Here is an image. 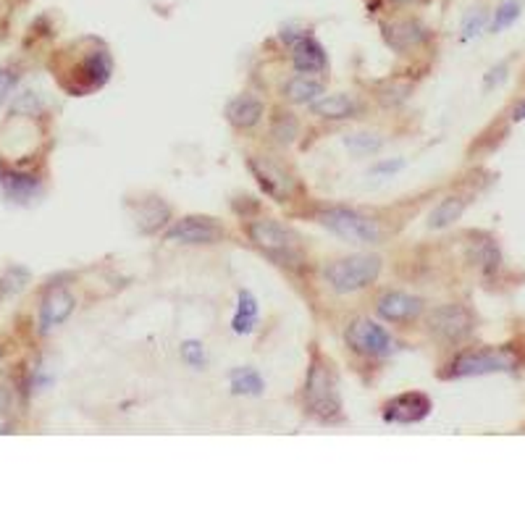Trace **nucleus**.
I'll return each instance as SVG.
<instances>
[{
  "label": "nucleus",
  "instance_id": "nucleus-1",
  "mask_svg": "<svg viewBox=\"0 0 525 525\" xmlns=\"http://www.w3.org/2000/svg\"><path fill=\"white\" fill-rule=\"evenodd\" d=\"M305 405L321 420H339L342 417V397H339V381L333 373V365L326 358L315 355L307 370L305 384Z\"/></svg>",
  "mask_w": 525,
  "mask_h": 525
},
{
  "label": "nucleus",
  "instance_id": "nucleus-2",
  "mask_svg": "<svg viewBox=\"0 0 525 525\" xmlns=\"http://www.w3.org/2000/svg\"><path fill=\"white\" fill-rule=\"evenodd\" d=\"M249 239L255 242V248L266 252L274 263L278 266H289L297 268L303 263V248L297 242V237L284 229L281 223L271 221V219H260L248 226Z\"/></svg>",
  "mask_w": 525,
  "mask_h": 525
},
{
  "label": "nucleus",
  "instance_id": "nucleus-3",
  "mask_svg": "<svg viewBox=\"0 0 525 525\" xmlns=\"http://www.w3.org/2000/svg\"><path fill=\"white\" fill-rule=\"evenodd\" d=\"M381 274V258L376 255H350L342 260H333L326 268V281L332 284L333 292L350 295L370 286Z\"/></svg>",
  "mask_w": 525,
  "mask_h": 525
},
{
  "label": "nucleus",
  "instance_id": "nucleus-4",
  "mask_svg": "<svg viewBox=\"0 0 525 525\" xmlns=\"http://www.w3.org/2000/svg\"><path fill=\"white\" fill-rule=\"evenodd\" d=\"M332 234L352 242V245H379L381 242V229L379 223L368 216H362L352 208H329L318 216Z\"/></svg>",
  "mask_w": 525,
  "mask_h": 525
},
{
  "label": "nucleus",
  "instance_id": "nucleus-5",
  "mask_svg": "<svg viewBox=\"0 0 525 525\" xmlns=\"http://www.w3.org/2000/svg\"><path fill=\"white\" fill-rule=\"evenodd\" d=\"M347 344L365 358H381V355H389L394 350L391 333L384 326H379L376 321H370V318H358V321L350 323Z\"/></svg>",
  "mask_w": 525,
  "mask_h": 525
},
{
  "label": "nucleus",
  "instance_id": "nucleus-6",
  "mask_svg": "<svg viewBox=\"0 0 525 525\" xmlns=\"http://www.w3.org/2000/svg\"><path fill=\"white\" fill-rule=\"evenodd\" d=\"M428 326H431V333L439 336L442 342L457 344L463 339H468L473 332V315L463 305H444L431 313Z\"/></svg>",
  "mask_w": 525,
  "mask_h": 525
},
{
  "label": "nucleus",
  "instance_id": "nucleus-7",
  "mask_svg": "<svg viewBox=\"0 0 525 525\" xmlns=\"http://www.w3.org/2000/svg\"><path fill=\"white\" fill-rule=\"evenodd\" d=\"M512 360L504 352H494V350H478V352H463L460 358L449 365V376L452 379H470V376H489V373H499V370H510Z\"/></svg>",
  "mask_w": 525,
  "mask_h": 525
},
{
  "label": "nucleus",
  "instance_id": "nucleus-8",
  "mask_svg": "<svg viewBox=\"0 0 525 525\" xmlns=\"http://www.w3.org/2000/svg\"><path fill=\"white\" fill-rule=\"evenodd\" d=\"M221 237V226L205 216H187L166 231L168 242H176V245H213Z\"/></svg>",
  "mask_w": 525,
  "mask_h": 525
},
{
  "label": "nucleus",
  "instance_id": "nucleus-9",
  "mask_svg": "<svg viewBox=\"0 0 525 525\" xmlns=\"http://www.w3.org/2000/svg\"><path fill=\"white\" fill-rule=\"evenodd\" d=\"M248 166L255 173L258 184L263 187V192L271 194L278 202H284L292 194V190H295V179L281 166L271 164L268 158H249Z\"/></svg>",
  "mask_w": 525,
  "mask_h": 525
},
{
  "label": "nucleus",
  "instance_id": "nucleus-10",
  "mask_svg": "<svg viewBox=\"0 0 525 525\" xmlns=\"http://www.w3.org/2000/svg\"><path fill=\"white\" fill-rule=\"evenodd\" d=\"M434 410L431 399L423 391H408L394 397L391 402H387L384 408V420L389 423H420L423 417H428V413Z\"/></svg>",
  "mask_w": 525,
  "mask_h": 525
},
{
  "label": "nucleus",
  "instance_id": "nucleus-11",
  "mask_svg": "<svg viewBox=\"0 0 525 525\" xmlns=\"http://www.w3.org/2000/svg\"><path fill=\"white\" fill-rule=\"evenodd\" d=\"M381 32H384V40L391 51L397 53H408L417 45H423L428 40V29L423 27L420 22L415 19H394V22H387L381 24Z\"/></svg>",
  "mask_w": 525,
  "mask_h": 525
},
{
  "label": "nucleus",
  "instance_id": "nucleus-12",
  "mask_svg": "<svg viewBox=\"0 0 525 525\" xmlns=\"http://www.w3.org/2000/svg\"><path fill=\"white\" fill-rule=\"evenodd\" d=\"M74 305H77V300L69 289H63V286L51 289L42 300V307H40V329L48 333L58 329L61 323H66V318L74 313Z\"/></svg>",
  "mask_w": 525,
  "mask_h": 525
},
{
  "label": "nucleus",
  "instance_id": "nucleus-13",
  "mask_svg": "<svg viewBox=\"0 0 525 525\" xmlns=\"http://www.w3.org/2000/svg\"><path fill=\"white\" fill-rule=\"evenodd\" d=\"M292 63L300 74H318L326 69V51L313 34H300L292 45Z\"/></svg>",
  "mask_w": 525,
  "mask_h": 525
},
{
  "label": "nucleus",
  "instance_id": "nucleus-14",
  "mask_svg": "<svg viewBox=\"0 0 525 525\" xmlns=\"http://www.w3.org/2000/svg\"><path fill=\"white\" fill-rule=\"evenodd\" d=\"M423 303L413 297V295H405V292H387L381 300H379V313L381 318H387L391 323H402V321H413L420 315Z\"/></svg>",
  "mask_w": 525,
  "mask_h": 525
},
{
  "label": "nucleus",
  "instance_id": "nucleus-15",
  "mask_svg": "<svg viewBox=\"0 0 525 525\" xmlns=\"http://www.w3.org/2000/svg\"><path fill=\"white\" fill-rule=\"evenodd\" d=\"M263 103L252 95H239L226 106V121L237 129H249L263 118Z\"/></svg>",
  "mask_w": 525,
  "mask_h": 525
},
{
  "label": "nucleus",
  "instance_id": "nucleus-16",
  "mask_svg": "<svg viewBox=\"0 0 525 525\" xmlns=\"http://www.w3.org/2000/svg\"><path fill=\"white\" fill-rule=\"evenodd\" d=\"M113 71V61L106 51H92L89 56L84 58L80 66V80L84 82L82 89H95L108 82Z\"/></svg>",
  "mask_w": 525,
  "mask_h": 525
},
{
  "label": "nucleus",
  "instance_id": "nucleus-17",
  "mask_svg": "<svg viewBox=\"0 0 525 525\" xmlns=\"http://www.w3.org/2000/svg\"><path fill=\"white\" fill-rule=\"evenodd\" d=\"M310 108L321 118H332V121H342L358 113V103L350 95H321L318 100L310 103Z\"/></svg>",
  "mask_w": 525,
  "mask_h": 525
},
{
  "label": "nucleus",
  "instance_id": "nucleus-18",
  "mask_svg": "<svg viewBox=\"0 0 525 525\" xmlns=\"http://www.w3.org/2000/svg\"><path fill=\"white\" fill-rule=\"evenodd\" d=\"M323 95V82L313 74H297L284 84V98L292 103H313Z\"/></svg>",
  "mask_w": 525,
  "mask_h": 525
},
{
  "label": "nucleus",
  "instance_id": "nucleus-19",
  "mask_svg": "<svg viewBox=\"0 0 525 525\" xmlns=\"http://www.w3.org/2000/svg\"><path fill=\"white\" fill-rule=\"evenodd\" d=\"M255 323H258V300L242 289L237 295V313L231 318V329L234 333H252Z\"/></svg>",
  "mask_w": 525,
  "mask_h": 525
},
{
  "label": "nucleus",
  "instance_id": "nucleus-20",
  "mask_svg": "<svg viewBox=\"0 0 525 525\" xmlns=\"http://www.w3.org/2000/svg\"><path fill=\"white\" fill-rule=\"evenodd\" d=\"M465 208H468V200H465V197H446V200H442V202L431 211L428 226H431V229H446L449 223H455L463 213H465Z\"/></svg>",
  "mask_w": 525,
  "mask_h": 525
},
{
  "label": "nucleus",
  "instance_id": "nucleus-21",
  "mask_svg": "<svg viewBox=\"0 0 525 525\" xmlns=\"http://www.w3.org/2000/svg\"><path fill=\"white\" fill-rule=\"evenodd\" d=\"M168 219V205L164 200H158V197H150V200H145L142 205H139V213H137V226L139 231H145V234H150V231H155V229H161Z\"/></svg>",
  "mask_w": 525,
  "mask_h": 525
},
{
  "label": "nucleus",
  "instance_id": "nucleus-22",
  "mask_svg": "<svg viewBox=\"0 0 525 525\" xmlns=\"http://www.w3.org/2000/svg\"><path fill=\"white\" fill-rule=\"evenodd\" d=\"M263 379L255 368H237L231 370V391L239 397H258L263 394Z\"/></svg>",
  "mask_w": 525,
  "mask_h": 525
},
{
  "label": "nucleus",
  "instance_id": "nucleus-23",
  "mask_svg": "<svg viewBox=\"0 0 525 525\" xmlns=\"http://www.w3.org/2000/svg\"><path fill=\"white\" fill-rule=\"evenodd\" d=\"M520 11H523L520 0H502L492 19V32H504L507 27H512L520 19Z\"/></svg>",
  "mask_w": 525,
  "mask_h": 525
},
{
  "label": "nucleus",
  "instance_id": "nucleus-24",
  "mask_svg": "<svg viewBox=\"0 0 525 525\" xmlns=\"http://www.w3.org/2000/svg\"><path fill=\"white\" fill-rule=\"evenodd\" d=\"M0 184L5 187V192L14 197H29L37 190V179L24 176V173H5V179H0Z\"/></svg>",
  "mask_w": 525,
  "mask_h": 525
},
{
  "label": "nucleus",
  "instance_id": "nucleus-25",
  "mask_svg": "<svg viewBox=\"0 0 525 525\" xmlns=\"http://www.w3.org/2000/svg\"><path fill=\"white\" fill-rule=\"evenodd\" d=\"M473 260L483 268V274H494L499 268V249L494 242H478L475 252H473Z\"/></svg>",
  "mask_w": 525,
  "mask_h": 525
},
{
  "label": "nucleus",
  "instance_id": "nucleus-26",
  "mask_svg": "<svg viewBox=\"0 0 525 525\" xmlns=\"http://www.w3.org/2000/svg\"><path fill=\"white\" fill-rule=\"evenodd\" d=\"M486 24H489V14L483 11V8H473V11H468L465 14V19H463V40L468 42V40H473V37H478L483 29H486Z\"/></svg>",
  "mask_w": 525,
  "mask_h": 525
},
{
  "label": "nucleus",
  "instance_id": "nucleus-27",
  "mask_svg": "<svg viewBox=\"0 0 525 525\" xmlns=\"http://www.w3.org/2000/svg\"><path fill=\"white\" fill-rule=\"evenodd\" d=\"M274 137L281 142H292L297 137V118L292 113H278L277 121H274Z\"/></svg>",
  "mask_w": 525,
  "mask_h": 525
},
{
  "label": "nucleus",
  "instance_id": "nucleus-28",
  "mask_svg": "<svg viewBox=\"0 0 525 525\" xmlns=\"http://www.w3.org/2000/svg\"><path fill=\"white\" fill-rule=\"evenodd\" d=\"M182 358H184L187 365H192V368H202L205 365V350H202L200 342L190 339V342L182 344Z\"/></svg>",
  "mask_w": 525,
  "mask_h": 525
},
{
  "label": "nucleus",
  "instance_id": "nucleus-29",
  "mask_svg": "<svg viewBox=\"0 0 525 525\" xmlns=\"http://www.w3.org/2000/svg\"><path fill=\"white\" fill-rule=\"evenodd\" d=\"M29 274L24 271V268H11L5 277H3V292L5 295H11V292H19L24 284H27Z\"/></svg>",
  "mask_w": 525,
  "mask_h": 525
},
{
  "label": "nucleus",
  "instance_id": "nucleus-30",
  "mask_svg": "<svg viewBox=\"0 0 525 525\" xmlns=\"http://www.w3.org/2000/svg\"><path fill=\"white\" fill-rule=\"evenodd\" d=\"M347 147L355 153H370L379 147V139H370V135H352V137H347Z\"/></svg>",
  "mask_w": 525,
  "mask_h": 525
},
{
  "label": "nucleus",
  "instance_id": "nucleus-31",
  "mask_svg": "<svg viewBox=\"0 0 525 525\" xmlns=\"http://www.w3.org/2000/svg\"><path fill=\"white\" fill-rule=\"evenodd\" d=\"M14 82H16V77L11 74V71H0V103L8 98V92L14 89Z\"/></svg>",
  "mask_w": 525,
  "mask_h": 525
},
{
  "label": "nucleus",
  "instance_id": "nucleus-32",
  "mask_svg": "<svg viewBox=\"0 0 525 525\" xmlns=\"http://www.w3.org/2000/svg\"><path fill=\"white\" fill-rule=\"evenodd\" d=\"M402 166H405L402 161H394V164H379L373 171H376V173H394V171H399Z\"/></svg>",
  "mask_w": 525,
  "mask_h": 525
},
{
  "label": "nucleus",
  "instance_id": "nucleus-33",
  "mask_svg": "<svg viewBox=\"0 0 525 525\" xmlns=\"http://www.w3.org/2000/svg\"><path fill=\"white\" fill-rule=\"evenodd\" d=\"M523 118H525V100L515 108V121H523Z\"/></svg>",
  "mask_w": 525,
  "mask_h": 525
},
{
  "label": "nucleus",
  "instance_id": "nucleus-34",
  "mask_svg": "<svg viewBox=\"0 0 525 525\" xmlns=\"http://www.w3.org/2000/svg\"><path fill=\"white\" fill-rule=\"evenodd\" d=\"M5 402H8V399H5V391H3V389H0V413H3V410H5Z\"/></svg>",
  "mask_w": 525,
  "mask_h": 525
},
{
  "label": "nucleus",
  "instance_id": "nucleus-35",
  "mask_svg": "<svg viewBox=\"0 0 525 525\" xmlns=\"http://www.w3.org/2000/svg\"><path fill=\"white\" fill-rule=\"evenodd\" d=\"M391 3H397V5H408V3H415V0H391Z\"/></svg>",
  "mask_w": 525,
  "mask_h": 525
}]
</instances>
